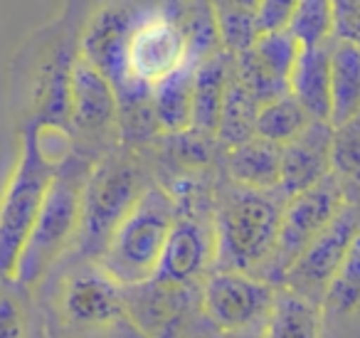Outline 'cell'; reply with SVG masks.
Segmentation results:
<instances>
[{
    "label": "cell",
    "instance_id": "12",
    "mask_svg": "<svg viewBox=\"0 0 360 338\" xmlns=\"http://www.w3.org/2000/svg\"><path fill=\"white\" fill-rule=\"evenodd\" d=\"M330 144H333L330 124L311 121L294 141L281 146V183L276 193L289 200L328 178Z\"/></svg>",
    "mask_w": 360,
    "mask_h": 338
},
{
    "label": "cell",
    "instance_id": "29",
    "mask_svg": "<svg viewBox=\"0 0 360 338\" xmlns=\"http://www.w3.org/2000/svg\"><path fill=\"white\" fill-rule=\"evenodd\" d=\"M22 311L11 294H0V338H22Z\"/></svg>",
    "mask_w": 360,
    "mask_h": 338
},
{
    "label": "cell",
    "instance_id": "10",
    "mask_svg": "<svg viewBox=\"0 0 360 338\" xmlns=\"http://www.w3.org/2000/svg\"><path fill=\"white\" fill-rule=\"evenodd\" d=\"M301 47L289 30L259 35L242 55L232 57L235 75L257 104H269L289 94V77Z\"/></svg>",
    "mask_w": 360,
    "mask_h": 338
},
{
    "label": "cell",
    "instance_id": "27",
    "mask_svg": "<svg viewBox=\"0 0 360 338\" xmlns=\"http://www.w3.org/2000/svg\"><path fill=\"white\" fill-rule=\"evenodd\" d=\"M296 3H284V0H262L257 3L255 20H257V32L259 35H271V32H281L289 27V20L294 15Z\"/></svg>",
    "mask_w": 360,
    "mask_h": 338
},
{
    "label": "cell",
    "instance_id": "17",
    "mask_svg": "<svg viewBox=\"0 0 360 338\" xmlns=\"http://www.w3.org/2000/svg\"><path fill=\"white\" fill-rule=\"evenodd\" d=\"M330 129L348 124L360 114V47L330 40Z\"/></svg>",
    "mask_w": 360,
    "mask_h": 338
},
{
    "label": "cell",
    "instance_id": "4",
    "mask_svg": "<svg viewBox=\"0 0 360 338\" xmlns=\"http://www.w3.org/2000/svg\"><path fill=\"white\" fill-rule=\"evenodd\" d=\"M82 190H84V175H79V165H70L55 173L35 227L13 269V279L18 284L22 287L35 284L60 257L72 234L79 230Z\"/></svg>",
    "mask_w": 360,
    "mask_h": 338
},
{
    "label": "cell",
    "instance_id": "14",
    "mask_svg": "<svg viewBox=\"0 0 360 338\" xmlns=\"http://www.w3.org/2000/svg\"><path fill=\"white\" fill-rule=\"evenodd\" d=\"M119 96L94 65L79 57L70 72V116L77 129L99 131L114 124Z\"/></svg>",
    "mask_w": 360,
    "mask_h": 338
},
{
    "label": "cell",
    "instance_id": "3",
    "mask_svg": "<svg viewBox=\"0 0 360 338\" xmlns=\"http://www.w3.org/2000/svg\"><path fill=\"white\" fill-rule=\"evenodd\" d=\"M52 178L55 165L40 154L37 129L32 126L25 131L20 161L0 198V279L13 277V269L35 227Z\"/></svg>",
    "mask_w": 360,
    "mask_h": 338
},
{
    "label": "cell",
    "instance_id": "24",
    "mask_svg": "<svg viewBox=\"0 0 360 338\" xmlns=\"http://www.w3.org/2000/svg\"><path fill=\"white\" fill-rule=\"evenodd\" d=\"M286 30L299 42L301 50L328 45L333 40V3H326V0L296 3Z\"/></svg>",
    "mask_w": 360,
    "mask_h": 338
},
{
    "label": "cell",
    "instance_id": "28",
    "mask_svg": "<svg viewBox=\"0 0 360 338\" xmlns=\"http://www.w3.org/2000/svg\"><path fill=\"white\" fill-rule=\"evenodd\" d=\"M333 40L360 47V3H333Z\"/></svg>",
    "mask_w": 360,
    "mask_h": 338
},
{
    "label": "cell",
    "instance_id": "15",
    "mask_svg": "<svg viewBox=\"0 0 360 338\" xmlns=\"http://www.w3.org/2000/svg\"><path fill=\"white\" fill-rule=\"evenodd\" d=\"M289 94L311 121H330V55L328 45L301 50L289 77Z\"/></svg>",
    "mask_w": 360,
    "mask_h": 338
},
{
    "label": "cell",
    "instance_id": "1",
    "mask_svg": "<svg viewBox=\"0 0 360 338\" xmlns=\"http://www.w3.org/2000/svg\"><path fill=\"white\" fill-rule=\"evenodd\" d=\"M175 220L178 208L173 198L155 185L146 188L106 239L99 269L119 287H143L153 282Z\"/></svg>",
    "mask_w": 360,
    "mask_h": 338
},
{
    "label": "cell",
    "instance_id": "21",
    "mask_svg": "<svg viewBox=\"0 0 360 338\" xmlns=\"http://www.w3.org/2000/svg\"><path fill=\"white\" fill-rule=\"evenodd\" d=\"M257 114H259V104L252 99V94L237 80L235 65H232L230 80H227V89H225V101H222L217 139L230 151L247 144V141L257 136Z\"/></svg>",
    "mask_w": 360,
    "mask_h": 338
},
{
    "label": "cell",
    "instance_id": "30",
    "mask_svg": "<svg viewBox=\"0 0 360 338\" xmlns=\"http://www.w3.org/2000/svg\"><path fill=\"white\" fill-rule=\"evenodd\" d=\"M217 338H245V336H242V331H240V333H220Z\"/></svg>",
    "mask_w": 360,
    "mask_h": 338
},
{
    "label": "cell",
    "instance_id": "22",
    "mask_svg": "<svg viewBox=\"0 0 360 338\" xmlns=\"http://www.w3.org/2000/svg\"><path fill=\"white\" fill-rule=\"evenodd\" d=\"M255 11L257 3H215L212 6L217 40L222 42L227 55L237 57L257 42L259 32H257Z\"/></svg>",
    "mask_w": 360,
    "mask_h": 338
},
{
    "label": "cell",
    "instance_id": "25",
    "mask_svg": "<svg viewBox=\"0 0 360 338\" xmlns=\"http://www.w3.org/2000/svg\"><path fill=\"white\" fill-rule=\"evenodd\" d=\"M330 175L340 188L358 193L360 190V114L348 124L333 129L330 144Z\"/></svg>",
    "mask_w": 360,
    "mask_h": 338
},
{
    "label": "cell",
    "instance_id": "8",
    "mask_svg": "<svg viewBox=\"0 0 360 338\" xmlns=\"http://www.w3.org/2000/svg\"><path fill=\"white\" fill-rule=\"evenodd\" d=\"M276 289L242 272H215L202 289V308L222 333H240L264 323Z\"/></svg>",
    "mask_w": 360,
    "mask_h": 338
},
{
    "label": "cell",
    "instance_id": "23",
    "mask_svg": "<svg viewBox=\"0 0 360 338\" xmlns=\"http://www.w3.org/2000/svg\"><path fill=\"white\" fill-rule=\"evenodd\" d=\"M309 124L311 119L299 106V101L291 94H286L269 101V104L259 106V114H257V136L271 141L276 146H284L289 141H294Z\"/></svg>",
    "mask_w": 360,
    "mask_h": 338
},
{
    "label": "cell",
    "instance_id": "18",
    "mask_svg": "<svg viewBox=\"0 0 360 338\" xmlns=\"http://www.w3.org/2000/svg\"><path fill=\"white\" fill-rule=\"evenodd\" d=\"M227 170L242 190L274 193L281 183V146L255 136L230 151Z\"/></svg>",
    "mask_w": 360,
    "mask_h": 338
},
{
    "label": "cell",
    "instance_id": "19",
    "mask_svg": "<svg viewBox=\"0 0 360 338\" xmlns=\"http://www.w3.org/2000/svg\"><path fill=\"white\" fill-rule=\"evenodd\" d=\"M262 326H264L262 338H319L321 311L314 299L291 289H276Z\"/></svg>",
    "mask_w": 360,
    "mask_h": 338
},
{
    "label": "cell",
    "instance_id": "6",
    "mask_svg": "<svg viewBox=\"0 0 360 338\" xmlns=\"http://www.w3.org/2000/svg\"><path fill=\"white\" fill-rule=\"evenodd\" d=\"M188 62L191 47L180 18L155 13L136 23L126 42V77L139 94L148 96L155 84L168 80Z\"/></svg>",
    "mask_w": 360,
    "mask_h": 338
},
{
    "label": "cell",
    "instance_id": "11",
    "mask_svg": "<svg viewBox=\"0 0 360 338\" xmlns=\"http://www.w3.org/2000/svg\"><path fill=\"white\" fill-rule=\"evenodd\" d=\"M215 262V227L193 218L175 220L153 282L160 287H186Z\"/></svg>",
    "mask_w": 360,
    "mask_h": 338
},
{
    "label": "cell",
    "instance_id": "2",
    "mask_svg": "<svg viewBox=\"0 0 360 338\" xmlns=\"http://www.w3.org/2000/svg\"><path fill=\"white\" fill-rule=\"evenodd\" d=\"M286 200L279 193H257L237 188L222 203L215 218L217 272H259L269 259L279 232Z\"/></svg>",
    "mask_w": 360,
    "mask_h": 338
},
{
    "label": "cell",
    "instance_id": "26",
    "mask_svg": "<svg viewBox=\"0 0 360 338\" xmlns=\"http://www.w3.org/2000/svg\"><path fill=\"white\" fill-rule=\"evenodd\" d=\"M326 308L333 313H350L360 306V234L350 244L348 254L340 262L338 272L333 274L326 287Z\"/></svg>",
    "mask_w": 360,
    "mask_h": 338
},
{
    "label": "cell",
    "instance_id": "9",
    "mask_svg": "<svg viewBox=\"0 0 360 338\" xmlns=\"http://www.w3.org/2000/svg\"><path fill=\"white\" fill-rule=\"evenodd\" d=\"M360 234V208L358 203H345L340 213L328 223V227L304 249L294 267L286 272V289L299 292L311 299L319 289L330 284L333 274L338 272L340 262L348 254L350 244Z\"/></svg>",
    "mask_w": 360,
    "mask_h": 338
},
{
    "label": "cell",
    "instance_id": "20",
    "mask_svg": "<svg viewBox=\"0 0 360 338\" xmlns=\"http://www.w3.org/2000/svg\"><path fill=\"white\" fill-rule=\"evenodd\" d=\"M200 62H188L175 75L163 80L150 89L155 119L158 126L168 134H180L193 126V82Z\"/></svg>",
    "mask_w": 360,
    "mask_h": 338
},
{
    "label": "cell",
    "instance_id": "5",
    "mask_svg": "<svg viewBox=\"0 0 360 338\" xmlns=\"http://www.w3.org/2000/svg\"><path fill=\"white\" fill-rule=\"evenodd\" d=\"M343 205V188L333 175L286 200L274 249L259 269L266 277L264 282H284L286 272L294 267L304 249L328 227V223L340 213Z\"/></svg>",
    "mask_w": 360,
    "mask_h": 338
},
{
    "label": "cell",
    "instance_id": "16",
    "mask_svg": "<svg viewBox=\"0 0 360 338\" xmlns=\"http://www.w3.org/2000/svg\"><path fill=\"white\" fill-rule=\"evenodd\" d=\"M232 70V55L217 50L207 60H202L195 70L193 82V131L200 136H217L220 126L222 101H225L227 80Z\"/></svg>",
    "mask_w": 360,
    "mask_h": 338
},
{
    "label": "cell",
    "instance_id": "13",
    "mask_svg": "<svg viewBox=\"0 0 360 338\" xmlns=\"http://www.w3.org/2000/svg\"><path fill=\"white\" fill-rule=\"evenodd\" d=\"M62 306L65 316L77 326H104L126 311L124 287L106 277L99 267L84 269L67 282Z\"/></svg>",
    "mask_w": 360,
    "mask_h": 338
},
{
    "label": "cell",
    "instance_id": "7",
    "mask_svg": "<svg viewBox=\"0 0 360 338\" xmlns=\"http://www.w3.org/2000/svg\"><path fill=\"white\" fill-rule=\"evenodd\" d=\"M139 198V173L129 161L106 158L104 163L96 165L86 175L82 190L79 232H84L86 244L104 249L116 225L129 215Z\"/></svg>",
    "mask_w": 360,
    "mask_h": 338
}]
</instances>
